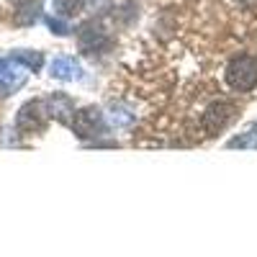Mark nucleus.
Listing matches in <instances>:
<instances>
[{"label":"nucleus","instance_id":"obj_1","mask_svg":"<svg viewBox=\"0 0 257 257\" xmlns=\"http://www.w3.org/2000/svg\"><path fill=\"white\" fill-rule=\"evenodd\" d=\"M226 82L231 90L239 93H249L252 88H257V57L252 54L234 57L226 67Z\"/></svg>","mask_w":257,"mask_h":257},{"label":"nucleus","instance_id":"obj_2","mask_svg":"<svg viewBox=\"0 0 257 257\" xmlns=\"http://www.w3.org/2000/svg\"><path fill=\"white\" fill-rule=\"evenodd\" d=\"M72 132L80 137V139H98L105 134V121H103V113L95 105H88V108H80L75 111V118H72Z\"/></svg>","mask_w":257,"mask_h":257},{"label":"nucleus","instance_id":"obj_3","mask_svg":"<svg viewBox=\"0 0 257 257\" xmlns=\"http://www.w3.org/2000/svg\"><path fill=\"white\" fill-rule=\"evenodd\" d=\"M47 108H44V100H29L21 105V111L16 116V126H18V132H24V134H39V132H44V126H47Z\"/></svg>","mask_w":257,"mask_h":257},{"label":"nucleus","instance_id":"obj_4","mask_svg":"<svg viewBox=\"0 0 257 257\" xmlns=\"http://www.w3.org/2000/svg\"><path fill=\"white\" fill-rule=\"evenodd\" d=\"M77 47H80V52L85 57H95V54H103V52L111 49V39H108V34H105L100 26H95L90 21V24L80 26V31H77Z\"/></svg>","mask_w":257,"mask_h":257},{"label":"nucleus","instance_id":"obj_5","mask_svg":"<svg viewBox=\"0 0 257 257\" xmlns=\"http://www.w3.org/2000/svg\"><path fill=\"white\" fill-rule=\"evenodd\" d=\"M26 85V67L13 57H0V95H11Z\"/></svg>","mask_w":257,"mask_h":257},{"label":"nucleus","instance_id":"obj_6","mask_svg":"<svg viewBox=\"0 0 257 257\" xmlns=\"http://www.w3.org/2000/svg\"><path fill=\"white\" fill-rule=\"evenodd\" d=\"M234 105L231 103H226V100H216V103H211L208 108H206V113H203V128L208 134H216V132H221V128L231 121V116H234Z\"/></svg>","mask_w":257,"mask_h":257},{"label":"nucleus","instance_id":"obj_7","mask_svg":"<svg viewBox=\"0 0 257 257\" xmlns=\"http://www.w3.org/2000/svg\"><path fill=\"white\" fill-rule=\"evenodd\" d=\"M44 108H47L49 118H54V121H59L64 126H70L72 118H75V103L64 93H54V95L44 98Z\"/></svg>","mask_w":257,"mask_h":257},{"label":"nucleus","instance_id":"obj_8","mask_svg":"<svg viewBox=\"0 0 257 257\" xmlns=\"http://www.w3.org/2000/svg\"><path fill=\"white\" fill-rule=\"evenodd\" d=\"M49 75L57 77V80L70 82V80H80L82 77V70H80V64L72 57H54L52 64H49Z\"/></svg>","mask_w":257,"mask_h":257},{"label":"nucleus","instance_id":"obj_9","mask_svg":"<svg viewBox=\"0 0 257 257\" xmlns=\"http://www.w3.org/2000/svg\"><path fill=\"white\" fill-rule=\"evenodd\" d=\"M16 24L21 26H31L34 21L39 18V11H41V0H21L16 6Z\"/></svg>","mask_w":257,"mask_h":257},{"label":"nucleus","instance_id":"obj_10","mask_svg":"<svg viewBox=\"0 0 257 257\" xmlns=\"http://www.w3.org/2000/svg\"><path fill=\"white\" fill-rule=\"evenodd\" d=\"M18 64H24L26 70H31V72H39L41 67H44V54L41 52H31V49H18V52H13L11 54Z\"/></svg>","mask_w":257,"mask_h":257},{"label":"nucleus","instance_id":"obj_11","mask_svg":"<svg viewBox=\"0 0 257 257\" xmlns=\"http://www.w3.org/2000/svg\"><path fill=\"white\" fill-rule=\"evenodd\" d=\"M85 8V0H54V16L59 18H72Z\"/></svg>","mask_w":257,"mask_h":257},{"label":"nucleus","instance_id":"obj_12","mask_svg":"<svg viewBox=\"0 0 257 257\" xmlns=\"http://www.w3.org/2000/svg\"><path fill=\"white\" fill-rule=\"evenodd\" d=\"M226 147H229V149H257V123H254V126H249L244 134L234 137Z\"/></svg>","mask_w":257,"mask_h":257},{"label":"nucleus","instance_id":"obj_13","mask_svg":"<svg viewBox=\"0 0 257 257\" xmlns=\"http://www.w3.org/2000/svg\"><path fill=\"white\" fill-rule=\"evenodd\" d=\"M47 26H49L52 34H57V36H70V34H72V26L67 24V21H62L59 16H49V18H47Z\"/></svg>","mask_w":257,"mask_h":257},{"label":"nucleus","instance_id":"obj_14","mask_svg":"<svg viewBox=\"0 0 257 257\" xmlns=\"http://www.w3.org/2000/svg\"><path fill=\"white\" fill-rule=\"evenodd\" d=\"M132 121H134V113H128L126 108H121V105H113V113H111L113 126H128Z\"/></svg>","mask_w":257,"mask_h":257},{"label":"nucleus","instance_id":"obj_15","mask_svg":"<svg viewBox=\"0 0 257 257\" xmlns=\"http://www.w3.org/2000/svg\"><path fill=\"white\" fill-rule=\"evenodd\" d=\"M239 3H244V6H257V0H239Z\"/></svg>","mask_w":257,"mask_h":257},{"label":"nucleus","instance_id":"obj_16","mask_svg":"<svg viewBox=\"0 0 257 257\" xmlns=\"http://www.w3.org/2000/svg\"><path fill=\"white\" fill-rule=\"evenodd\" d=\"M11 3H16V6H18V3H21V0H11Z\"/></svg>","mask_w":257,"mask_h":257}]
</instances>
